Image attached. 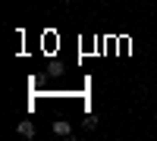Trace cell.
I'll return each mask as SVG.
<instances>
[{"mask_svg":"<svg viewBox=\"0 0 157 141\" xmlns=\"http://www.w3.org/2000/svg\"><path fill=\"white\" fill-rule=\"evenodd\" d=\"M54 132H57V135H63V138H69V135H72L69 122H63V119H57V122H54Z\"/></svg>","mask_w":157,"mask_h":141,"instance_id":"obj_1","label":"cell"},{"mask_svg":"<svg viewBox=\"0 0 157 141\" xmlns=\"http://www.w3.org/2000/svg\"><path fill=\"white\" fill-rule=\"evenodd\" d=\"M19 135H22V138H32V135H35V125H32L29 119H22V122H19Z\"/></svg>","mask_w":157,"mask_h":141,"instance_id":"obj_2","label":"cell"}]
</instances>
